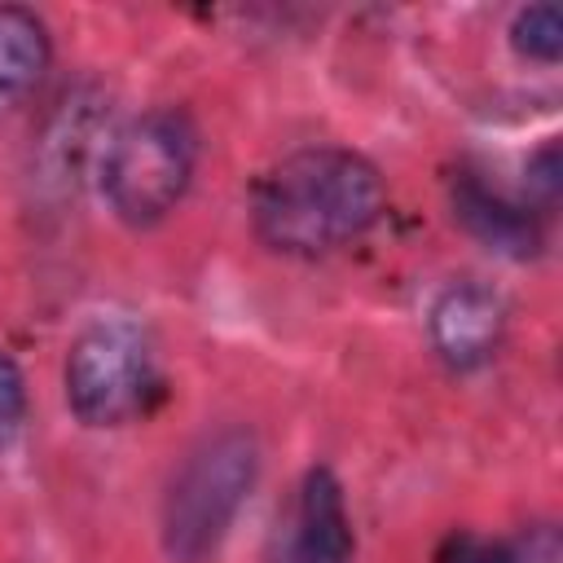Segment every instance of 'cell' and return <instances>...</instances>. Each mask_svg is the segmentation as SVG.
<instances>
[{"label":"cell","instance_id":"1","mask_svg":"<svg viewBox=\"0 0 563 563\" xmlns=\"http://www.w3.org/2000/svg\"><path fill=\"white\" fill-rule=\"evenodd\" d=\"M255 233L282 255H325L383 216V176L369 158L312 145L273 163L255 185Z\"/></svg>","mask_w":563,"mask_h":563},{"label":"cell","instance_id":"2","mask_svg":"<svg viewBox=\"0 0 563 563\" xmlns=\"http://www.w3.org/2000/svg\"><path fill=\"white\" fill-rule=\"evenodd\" d=\"M260 449L242 427L207 435L172 475L163 497V545L176 563H202L233 528L255 488Z\"/></svg>","mask_w":563,"mask_h":563},{"label":"cell","instance_id":"3","mask_svg":"<svg viewBox=\"0 0 563 563\" xmlns=\"http://www.w3.org/2000/svg\"><path fill=\"white\" fill-rule=\"evenodd\" d=\"M194 158V123L180 110H145L106 141L101 194L123 224H154L185 198Z\"/></svg>","mask_w":563,"mask_h":563},{"label":"cell","instance_id":"4","mask_svg":"<svg viewBox=\"0 0 563 563\" xmlns=\"http://www.w3.org/2000/svg\"><path fill=\"white\" fill-rule=\"evenodd\" d=\"M158 391L154 343L132 317H97L66 352V405L84 427H123Z\"/></svg>","mask_w":563,"mask_h":563},{"label":"cell","instance_id":"5","mask_svg":"<svg viewBox=\"0 0 563 563\" xmlns=\"http://www.w3.org/2000/svg\"><path fill=\"white\" fill-rule=\"evenodd\" d=\"M506 334V303L484 282H453L431 308V343L453 369H475L493 361Z\"/></svg>","mask_w":563,"mask_h":563},{"label":"cell","instance_id":"6","mask_svg":"<svg viewBox=\"0 0 563 563\" xmlns=\"http://www.w3.org/2000/svg\"><path fill=\"white\" fill-rule=\"evenodd\" d=\"M282 563H352V519L334 471L312 466L299 484Z\"/></svg>","mask_w":563,"mask_h":563},{"label":"cell","instance_id":"7","mask_svg":"<svg viewBox=\"0 0 563 563\" xmlns=\"http://www.w3.org/2000/svg\"><path fill=\"white\" fill-rule=\"evenodd\" d=\"M453 216L497 255L528 260L541 246V229H537L532 211L523 202L501 198L497 189H488L475 176H457V185H453Z\"/></svg>","mask_w":563,"mask_h":563},{"label":"cell","instance_id":"8","mask_svg":"<svg viewBox=\"0 0 563 563\" xmlns=\"http://www.w3.org/2000/svg\"><path fill=\"white\" fill-rule=\"evenodd\" d=\"M48 66V31L31 9L0 4V97H22Z\"/></svg>","mask_w":563,"mask_h":563},{"label":"cell","instance_id":"9","mask_svg":"<svg viewBox=\"0 0 563 563\" xmlns=\"http://www.w3.org/2000/svg\"><path fill=\"white\" fill-rule=\"evenodd\" d=\"M510 44L532 62H559V53H563V13L554 4L519 9L515 26H510Z\"/></svg>","mask_w":563,"mask_h":563},{"label":"cell","instance_id":"10","mask_svg":"<svg viewBox=\"0 0 563 563\" xmlns=\"http://www.w3.org/2000/svg\"><path fill=\"white\" fill-rule=\"evenodd\" d=\"M26 418V383H22V369L9 352H0V449L18 435Z\"/></svg>","mask_w":563,"mask_h":563},{"label":"cell","instance_id":"11","mask_svg":"<svg viewBox=\"0 0 563 563\" xmlns=\"http://www.w3.org/2000/svg\"><path fill=\"white\" fill-rule=\"evenodd\" d=\"M506 563H563V545H559V532L550 523H537L528 528L523 537L506 541Z\"/></svg>","mask_w":563,"mask_h":563},{"label":"cell","instance_id":"12","mask_svg":"<svg viewBox=\"0 0 563 563\" xmlns=\"http://www.w3.org/2000/svg\"><path fill=\"white\" fill-rule=\"evenodd\" d=\"M444 563H506V541H479V537H453Z\"/></svg>","mask_w":563,"mask_h":563}]
</instances>
